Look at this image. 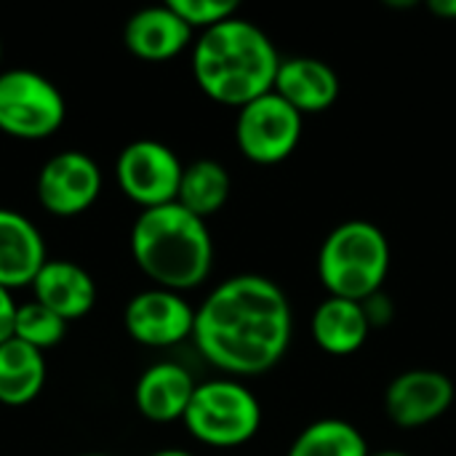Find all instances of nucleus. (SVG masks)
Segmentation results:
<instances>
[{
	"instance_id": "obj_1",
	"label": "nucleus",
	"mask_w": 456,
	"mask_h": 456,
	"mask_svg": "<svg viewBox=\"0 0 456 456\" xmlns=\"http://www.w3.org/2000/svg\"><path fill=\"white\" fill-rule=\"evenodd\" d=\"M294 313L289 294L267 275L222 281L195 310L198 353L230 377H259L289 353Z\"/></svg>"
},
{
	"instance_id": "obj_2",
	"label": "nucleus",
	"mask_w": 456,
	"mask_h": 456,
	"mask_svg": "<svg viewBox=\"0 0 456 456\" xmlns=\"http://www.w3.org/2000/svg\"><path fill=\"white\" fill-rule=\"evenodd\" d=\"M281 59L259 24L232 16L200 32L192 45V75L208 99L240 110L273 91Z\"/></svg>"
},
{
	"instance_id": "obj_3",
	"label": "nucleus",
	"mask_w": 456,
	"mask_h": 456,
	"mask_svg": "<svg viewBox=\"0 0 456 456\" xmlns=\"http://www.w3.org/2000/svg\"><path fill=\"white\" fill-rule=\"evenodd\" d=\"M131 254L155 289L176 294L198 289L214 267V240L206 222L179 203L139 214L131 230Z\"/></svg>"
},
{
	"instance_id": "obj_4",
	"label": "nucleus",
	"mask_w": 456,
	"mask_h": 456,
	"mask_svg": "<svg viewBox=\"0 0 456 456\" xmlns=\"http://www.w3.org/2000/svg\"><path fill=\"white\" fill-rule=\"evenodd\" d=\"M390 262L387 235L366 219H350L326 235L318 251V278L329 297L369 302L382 291Z\"/></svg>"
},
{
	"instance_id": "obj_5",
	"label": "nucleus",
	"mask_w": 456,
	"mask_h": 456,
	"mask_svg": "<svg viewBox=\"0 0 456 456\" xmlns=\"http://www.w3.org/2000/svg\"><path fill=\"white\" fill-rule=\"evenodd\" d=\"M182 422L195 441L214 449H235L259 433L262 406L246 385L211 379L195 387Z\"/></svg>"
},
{
	"instance_id": "obj_6",
	"label": "nucleus",
	"mask_w": 456,
	"mask_h": 456,
	"mask_svg": "<svg viewBox=\"0 0 456 456\" xmlns=\"http://www.w3.org/2000/svg\"><path fill=\"white\" fill-rule=\"evenodd\" d=\"M67 118L61 91L32 69L0 72V131L35 142L53 136Z\"/></svg>"
},
{
	"instance_id": "obj_7",
	"label": "nucleus",
	"mask_w": 456,
	"mask_h": 456,
	"mask_svg": "<svg viewBox=\"0 0 456 456\" xmlns=\"http://www.w3.org/2000/svg\"><path fill=\"white\" fill-rule=\"evenodd\" d=\"M305 115L275 91L243 104L235 118V144L251 163H283L302 142Z\"/></svg>"
},
{
	"instance_id": "obj_8",
	"label": "nucleus",
	"mask_w": 456,
	"mask_h": 456,
	"mask_svg": "<svg viewBox=\"0 0 456 456\" xmlns=\"http://www.w3.org/2000/svg\"><path fill=\"white\" fill-rule=\"evenodd\" d=\"M182 171L184 166L176 152L155 139L126 144L115 160V179L120 192L144 211L176 203Z\"/></svg>"
},
{
	"instance_id": "obj_9",
	"label": "nucleus",
	"mask_w": 456,
	"mask_h": 456,
	"mask_svg": "<svg viewBox=\"0 0 456 456\" xmlns=\"http://www.w3.org/2000/svg\"><path fill=\"white\" fill-rule=\"evenodd\" d=\"M102 192L99 166L77 150L45 160L37 176V200L53 216H77L88 211Z\"/></svg>"
},
{
	"instance_id": "obj_10",
	"label": "nucleus",
	"mask_w": 456,
	"mask_h": 456,
	"mask_svg": "<svg viewBox=\"0 0 456 456\" xmlns=\"http://www.w3.org/2000/svg\"><path fill=\"white\" fill-rule=\"evenodd\" d=\"M126 331L144 347H174L192 337L195 307L176 291H139L123 313Z\"/></svg>"
},
{
	"instance_id": "obj_11",
	"label": "nucleus",
	"mask_w": 456,
	"mask_h": 456,
	"mask_svg": "<svg viewBox=\"0 0 456 456\" xmlns=\"http://www.w3.org/2000/svg\"><path fill=\"white\" fill-rule=\"evenodd\" d=\"M454 382L436 369L398 374L385 390V411L401 430H417L441 419L454 403Z\"/></svg>"
},
{
	"instance_id": "obj_12",
	"label": "nucleus",
	"mask_w": 456,
	"mask_h": 456,
	"mask_svg": "<svg viewBox=\"0 0 456 456\" xmlns=\"http://www.w3.org/2000/svg\"><path fill=\"white\" fill-rule=\"evenodd\" d=\"M273 91L283 96L299 115H321L339 99V75L315 56L281 59Z\"/></svg>"
},
{
	"instance_id": "obj_13",
	"label": "nucleus",
	"mask_w": 456,
	"mask_h": 456,
	"mask_svg": "<svg viewBox=\"0 0 456 456\" xmlns=\"http://www.w3.org/2000/svg\"><path fill=\"white\" fill-rule=\"evenodd\" d=\"M45 240L40 230L19 211L0 208V286H32L45 265Z\"/></svg>"
},
{
	"instance_id": "obj_14",
	"label": "nucleus",
	"mask_w": 456,
	"mask_h": 456,
	"mask_svg": "<svg viewBox=\"0 0 456 456\" xmlns=\"http://www.w3.org/2000/svg\"><path fill=\"white\" fill-rule=\"evenodd\" d=\"M190 40L192 29L174 13L168 3L136 11L123 29L126 48L144 61H168L179 56Z\"/></svg>"
},
{
	"instance_id": "obj_15",
	"label": "nucleus",
	"mask_w": 456,
	"mask_h": 456,
	"mask_svg": "<svg viewBox=\"0 0 456 456\" xmlns=\"http://www.w3.org/2000/svg\"><path fill=\"white\" fill-rule=\"evenodd\" d=\"M32 291L35 302H40L67 323L88 315L96 302L94 278L80 265L64 259H48L32 281Z\"/></svg>"
},
{
	"instance_id": "obj_16",
	"label": "nucleus",
	"mask_w": 456,
	"mask_h": 456,
	"mask_svg": "<svg viewBox=\"0 0 456 456\" xmlns=\"http://www.w3.org/2000/svg\"><path fill=\"white\" fill-rule=\"evenodd\" d=\"M195 387L198 385L184 366L155 363L139 377L134 403L139 414L150 422H176L184 419Z\"/></svg>"
},
{
	"instance_id": "obj_17",
	"label": "nucleus",
	"mask_w": 456,
	"mask_h": 456,
	"mask_svg": "<svg viewBox=\"0 0 456 456\" xmlns=\"http://www.w3.org/2000/svg\"><path fill=\"white\" fill-rule=\"evenodd\" d=\"M371 321L366 315L363 302H350L339 297L323 299L310 321V331L315 345L329 353V355H353L358 353L369 334H371Z\"/></svg>"
},
{
	"instance_id": "obj_18",
	"label": "nucleus",
	"mask_w": 456,
	"mask_h": 456,
	"mask_svg": "<svg viewBox=\"0 0 456 456\" xmlns=\"http://www.w3.org/2000/svg\"><path fill=\"white\" fill-rule=\"evenodd\" d=\"M45 385V358L40 350L8 339L0 345V403L27 406Z\"/></svg>"
},
{
	"instance_id": "obj_19",
	"label": "nucleus",
	"mask_w": 456,
	"mask_h": 456,
	"mask_svg": "<svg viewBox=\"0 0 456 456\" xmlns=\"http://www.w3.org/2000/svg\"><path fill=\"white\" fill-rule=\"evenodd\" d=\"M230 192H232V179L227 168L219 160L203 158V160L184 166L176 203L206 222L208 216L224 208V203L230 200Z\"/></svg>"
},
{
	"instance_id": "obj_20",
	"label": "nucleus",
	"mask_w": 456,
	"mask_h": 456,
	"mask_svg": "<svg viewBox=\"0 0 456 456\" xmlns=\"http://www.w3.org/2000/svg\"><path fill=\"white\" fill-rule=\"evenodd\" d=\"M371 449L363 433L347 419H318L307 425L291 444L286 456H369Z\"/></svg>"
},
{
	"instance_id": "obj_21",
	"label": "nucleus",
	"mask_w": 456,
	"mask_h": 456,
	"mask_svg": "<svg viewBox=\"0 0 456 456\" xmlns=\"http://www.w3.org/2000/svg\"><path fill=\"white\" fill-rule=\"evenodd\" d=\"M64 334H67V321H61L56 313H51L40 302L32 299L27 305H19L16 321H13V339L45 353L56 347L64 339Z\"/></svg>"
},
{
	"instance_id": "obj_22",
	"label": "nucleus",
	"mask_w": 456,
	"mask_h": 456,
	"mask_svg": "<svg viewBox=\"0 0 456 456\" xmlns=\"http://www.w3.org/2000/svg\"><path fill=\"white\" fill-rule=\"evenodd\" d=\"M174 13L195 32H206L232 16H238L235 0H168Z\"/></svg>"
},
{
	"instance_id": "obj_23",
	"label": "nucleus",
	"mask_w": 456,
	"mask_h": 456,
	"mask_svg": "<svg viewBox=\"0 0 456 456\" xmlns=\"http://www.w3.org/2000/svg\"><path fill=\"white\" fill-rule=\"evenodd\" d=\"M19 305L11 299V291L0 286V345L13 339V321H16Z\"/></svg>"
},
{
	"instance_id": "obj_24",
	"label": "nucleus",
	"mask_w": 456,
	"mask_h": 456,
	"mask_svg": "<svg viewBox=\"0 0 456 456\" xmlns=\"http://www.w3.org/2000/svg\"><path fill=\"white\" fill-rule=\"evenodd\" d=\"M428 11L438 19H456V0H430Z\"/></svg>"
},
{
	"instance_id": "obj_25",
	"label": "nucleus",
	"mask_w": 456,
	"mask_h": 456,
	"mask_svg": "<svg viewBox=\"0 0 456 456\" xmlns=\"http://www.w3.org/2000/svg\"><path fill=\"white\" fill-rule=\"evenodd\" d=\"M150 456H195V454L182 452V449H163V452H155V454H150Z\"/></svg>"
},
{
	"instance_id": "obj_26",
	"label": "nucleus",
	"mask_w": 456,
	"mask_h": 456,
	"mask_svg": "<svg viewBox=\"0 0 456 456\" xmlns=\"http://www.w3.org/2000/svg\"><path fill=\"white\" fill-rule=\"evenodd\" d=\"M369 456H411L406 452H395V449H382V452H371Z\"/></svg>"
},
{
	"instance_id": "obj_27",
	"label": "nucleus",
	"mask_w": 456,
	"mask_h": 456,
	"mask_svg": "<svg viewBox=\"0 0 456 456\" xmlns=\"http://www.w3.org/2000/svg\"><path fill=\"white\" fill-rule=\"evenodd\" d=\"M80 456H110V454H80Z\"/></svg>"
},
{
	"instance_id": "obj_28",
	"label": "nucleus",
	"mask_w": 456,
	"mask_h": 456,
	"mask_svg": "<svg viewBox=\"0 0 456 456\" xmlns=\"http://www.w3.org/2000/svg\"><path fill=\"white\" fill-rule=\"evenodd\" d=\"M0 59H3V43H0Z\"/></svg>"
}]
</instances>
